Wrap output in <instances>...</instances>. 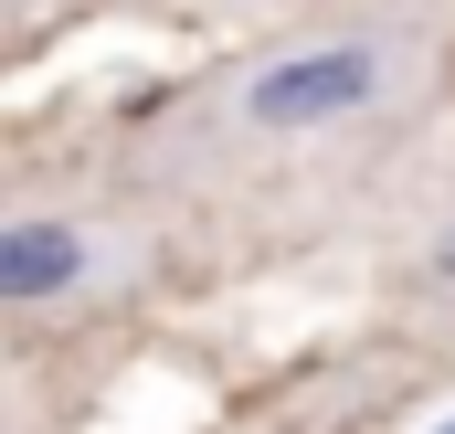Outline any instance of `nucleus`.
<instances>
[{"instance_id": "obj_1", "label": "nucleus", "mask_w": 455, "mask_h": 434, "mask_svg": "<svg viewBox=\"0 0 455 434\" xmlns=\"http://www.w3.org/2000/svg\"><path fill=\"white\" fill-rule=\"evenodd\" d=\"M455 107V0H318L116 138V159L233 254L360 233L392 170Z\"/></svg>"}, {"instance_id": "obj_2", "label": "nucleus", "mask_w": 455, "mask_h": 434, "mask_svg": "<svg viewBox=\"0 0 455 434\" xmlns=\"http://www.w3.org/2000/svg\"><path fill=\"white\" fill-rule=\"evenodd\" d=\"M180 233L191 222L170 213L127 159L96 170V181L85 170H21L0 191V318L21 339L127 318L138 297H159Z\"/></svg>"}, {"instance_id": "obj_3", "label": "nucleus", "mask_w": 455, "mask_h": 434, "mask_svg": "<svg viewBox=\"0 0 455 434\" xmlns=\"http://www.w3.org/2000/svg\"><path fill=\"white\" fill-rule=\"evenodd\" d=\"M360 244H371L381 308L455 350V127H435V138L392 170V191L371 202Z\"/></svg>"}, {"instance_id": "obj_4", "label": "nucleus", "mask_w": 455, "mask_h": 434, "mask_svg": "<svg viewBox=\"0 0 455 434\" xmlns=\"http://www.w3.org/2000/svg\"><path fill=\"white\" fill-rule=\"evenodd\" d=\"M424 434H455V414H445V424H424Z\"/></svg>"}]
</instances>
